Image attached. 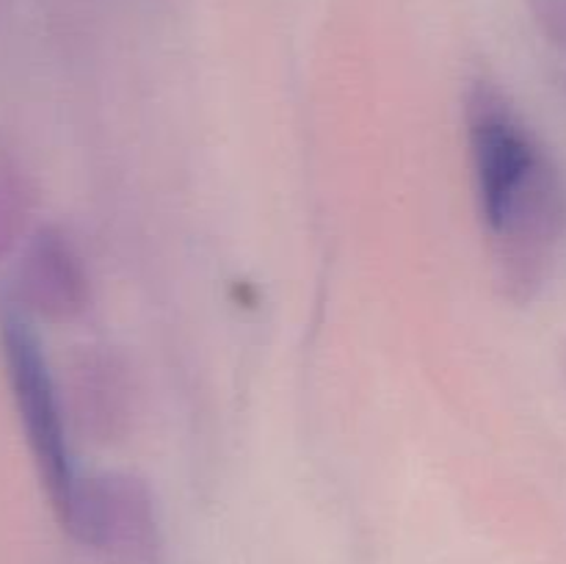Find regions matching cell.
Here are the masks:
<instances>
[{
	"label": "cell",
	"mask_w": 566,
	"mask_h": 564,
	"mask_svg": "<svg viewBox=\"0 0 566 564\" xmlns=\"http://www.w3.org/2000/svg\"><path fill=\"white\" fill-rule=\"evenodd\" d=\"M475 199L509 291L525 296L545 276L566 230L558 169L514 105L479 81L464 100Z\"/></svg>",
	"instance_id": "cell-1"
},
{
	"label": "cell",
	"mask_w": 566,
	"mask_h": 564,
	"mask_svg": "<svg viewBox=\"0 0 566 564\" xmlns=\"http://www.w3.org/2000/svg\"><path fill=\"white\" fill-rule=\"evenodd\" d=\"M0 354L33 464L48 490L50 503L64 523L81 490L83 476L72 457L64 401L36 326L6 291L0 293Z\"/></svg>",
	"instance_id": "cell-2"
},
{
	"label": "cell",
	"mask_w": 566,
	"mask_h": 564,
	"mask_svg": "<svg viewBox=\"0 0 566 564\" xmlns=\"http://www.w3.org/2000/svg\"><path fill=\"white\" fill-rule=\"evenodd\" d=\"M66 529L119 564L164 562V534L147 484L133 476L105 473L81 481Z\"/></svg>",
	"instance_id": "cell-3"
},
{
	"label": "cell",
	"mask_w": 566,
	"mask_h": 564,
	"mask_svg": "<svg viewBox=\"0 0 566 564\" xmlns=\"http://www.w3.org/2000/svg\"><path fill=\"white\" fill-rule=\"evenodd\" d=\"M31 318L70 321L88 302V276L64 232L44 227L28 241L14 285L6 288Z\"/></svg>",
	"instance_id": "cell-4"
},
{
	"label": "cell",
	"mask_w": 566,
	"mask_h": 564,
	"mask_svg": "<svg viewBox=\"0 0 566 564\" xmlns=\"http://www.w3.org/2000/svg\"><path fill=\"white\" fill-rule=\"evenodd\" d=\"M528 9L556 42L566 44V0H528Z\"/></svg>",
	"instance_id": "cell-5"
}]
</instances>
